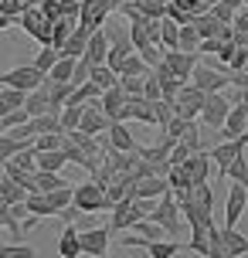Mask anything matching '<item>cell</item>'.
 <instances>
[{"label": "cell", "instance_id": "cell-25", "mask_svg": "<svg viewBox=\"0 0 248 258\" xmlns=\"http://www.w3.org/2000/svg\"><path fill=\"white\" fill-rule=\"evenodd\" d=\"M160 44H163V51H177L180 48V24L177 21H170V17L160 21Z\"/></svg>", "mask_w": 248, "mask_h": 258}, {"label": "cell", "instance_id": "cell-11", "mask_svg": "<svg viewBox=\"0 0 248 258\" xmlns=\"http://www.w3.org/2000/svg\"><path fill=\"white\" fill-rule=\"evenodd\" d=\"M248 207V190L241 183H231V190H228V204H224V228H238V221L245 214Z\"/></svg>", "mask_w": 248, "mask_h": 258}, {"label": "cell", "instance_id": "cell-7", "mask_svg": "<svg viewBox=\"0 0 248 258\" xmlns=\"http://www.w3.org/2000/svg\"><path fill=\"white\" fill-rule=\"evenodd\" d=\"M122 248H143L150 258H173L180 255V241H146L140 234H122Z\"/></svg>", "mask_w": 248, "mask_h": 258}, {"label": "cell", "instance_id": "cell-38", "mask_svg": "<svg viewBox=\"0 0 248 258\" xmlns=\"http://www.w3.org/2000/svg\"><path fill=\"white\" fill-rule=\"evenodd\" d=\"M82 116H85V105H65L61 109V129H65V136L82 126Z\"/></svg>", "mask_w": 248, "mask_h": 258}, {"label": "cell", "instance_id": "cell-23", "mask_svg": "<svg viewBox=\"0 0 248 258\" xmlns=\"http://www.w3.org/2000/svg\"><path fill=\"white\" fill-rule=\"evenodd\" d=\"M75 27H79V17H61V21L51 27V48L61 51V48L68 44V38L75 34Z\"/></svg>", "mask_w": 248, "mask_h": 258}, {"label": "cell", "instance_id": "cell-36", "mask_svg": "<svg viewBox=\"0 0 248 258\" xmlns=\"http://www.w3.org/2000/svg\"><path fill=\"white\" fill-rule=\"evenodd\" d=\"M58 61H61V51H58V48H41V51L34 54V61H31V64L38 68L41 75H48V72H51Z\"/></svg>", "mask_w": 248, "mask_h": 258}, {"label": "cell", "instance_id": "cell-2", "mask_svg": "<svg viewBox=\"0 0 248 258\" xmlns=\"http://www.w3.org/2000/svg\"><path fill=\"white\" fill-rule=\"evenodd\" d=\"M72 207H79V214H99V211H112L109 197H105V187H99L95 180L79 183V187H75V204H72Z\"/></svg>", "mask_w": 248, "mask_h": 258}, {"label": "cell", "instance_id": "cell-32", "mask_svg": "<svg viewBox=\"0 0 248 258\" xmlns=\"http://www.w3.org/2000/svg\"><path fill=\"white\" fill-rule=\"evenodd\" d=\"M68 163L65 150H51V153H38V170L44 173H61V167Z\"/></svg>", "mask_w": 248, "mask_h": 258}, {"label": "cell", "instance_id": "cell-34", "mask_svg": "<svg viewBox=\"0 0 248 258\" xmlns=\"http://www.w3.org/2000/svg\"><path fill=\"white\" fill-rule=\"evenodd\" d=\"M177 51H183V54H201V34H197L194 24H183L180 27V48H177Z\"/></svg>", "mask_w": 248, "mask_h": 258}, {"label": "cell", "instance_id": "cell-29", "mask_svg": "<svg viewBox=\"0 0 248 258\" xmlns=\"http://www.w3.org/2000/svg\"><path fill=\"white\" fill-rule=\"evenodd\" d=\"M130 119H140V122H146V126H153L157 122V109H153V102H146V99H130Z\"/></svg>", "mask_w": 248, "mask_h": 258}, {"label": "cell", "instance_id": "cell-18", "mask_svg": "<svg viewBox=\"0 0 248 258\" xmlns=\"http://www.w3.org/2000/svg\"><path fill=\"white\" fill-rule=\"evenodd\" d=\"M24 112H27L31 119H38V116H48V112H54V109H51V99H48V92H44V89H34V92H27Z\"/></svg>", "mask_w": 248, "mask_h": 258}, {"label": "cell", "instance_id": "cell-21", "mask_svg": "<svg viewBox=\"0 0 248 258\" xmlns=\"http://www.w3.org/2000/svg\"><path fill=\"white\" fill-rule=\"evenodd\" d=\"M89 38H92V31L79 24V27H75V34L68 38V44L61 48V54H65V58H82V54H85V48H89Z\"/></svg>", "mask_w": 248, "mask_h": 258}, {"label": "cell", "instance_id": "cell-47", "mask_svg": "<svg viewBox=\"0 0 248 258\" xmlns=\"http://www.w3.org/2000/svg\"><path fill=\"white\" fill-rule=\"evenodd\" d=\"M235 31H238V34H248V7H241V11H238V17H235Z\"/></svg>", "mask_w": 248, "mask_h": 258}, {"label": "cell", "instance_id": "cell-19", "mask_svg": "<svg viewBox=\"0 0 248 258\" xmlns=\"http://www.w3.org/2000/svg\"><path fill=\"white\" fill-rule=\"evenodd\" d=\"M187 173H191V180H194V187H201V183H208V170H211V153H194L187 163Z\"/></svg>", "mask_w": 248, "mask_h": 258}, {"label": "cell", "instance_id": "cell-20", "mask_svg": "<svg viewBox=\"0 0 248 258\" xmlns=\"http://www.w3.org/2000/svg\"><path fill=\"white\" fill-rule=\"evenodd\" d=\"M58 255H61V258H82V241H79V231H75V224H65V231H61V241H58Z\"/></svg>", "mask_w": 248, "mask_h": 258}, {"label": "cell", "instance_id": "cell-45", "mask_svg": "<svg viewBox=\"0 0 248 258\" xmlns=\"http://www.w3.org/2000/svg\"><path fill=\"white\" fill-rule=\"evenodd\" d=\"M191 197H194V201H197L201 207H204V211H211V207H214V194H211V187H208V183L194 187V190H191Z\"/></svg>", "mask_w": 248, "mask_h": 258}, {"label": "cell", "instance_id": "cell-12", "mask_svg": "<svg viewBox=\"0 0 248 258\" xmlns=\"http://www.w3.org/2000/svg\"><path fill=\"white\" fill-rule=\"evenodd\" d=\"M109 126H112V119L102 112V102H89L85 105V116H82L79 133H85V136H102Z\"/></svg>", "mask_w": 248, "mask_h": 258}, {"label": "cell", "instance_id": "cell-33", "mask_svg": "<svg viewBox=\"0 0 248 258\" xmlns=\"http://www.w3.org/2000/svg\"><path fill=\"white\" fill-rule=\"evenodd\" d=\"M89 82H92V85H99L102 92H109V89H116V85H119V75L109 68V64H99V68H92Z\"/></svg>", "mask_w": 248, "mask_h": 258}, {"label": "cell", "instance_id": "cell-28", "mask_svg": "<svg viewBox=\"0 0 248 258\" xmlns=\"http://www.w3.org/2000/svg\"><path fill=\"white\" fill-rule=\"evenodd\" d=\"M221 238H224V245H228V251H231V258L248 255V238L238 228H221Z\"/></svg>", "mask_w": 248, "mask_h": 258}, {"label": "cell", "instance_id": "cell-26", "mask_svg": "<svg viewBox=\"0 0 248 258\" xmlns=\"http://www.w3.org/2000/svg\"><path fill=\"white\" fill-rule=\"evenodd\" d=\"M27 102V92H17V89H0V119L17 112V109H24Z\"/></svg>", "mask_w": 248, "mask_h": 258}, {"label": "cell", "instance_id": "cell-15", "mask_svg": "<svg viewBox=\"0 0 248 258\" xmlns=\"http://www.w3.org/2000/svg\"><path fill=\"white\" fill-rule=\"evenodd\" d=\"M105 136H109V150H116V153H136L140 150L136 140H133V133L126 129V122H112L105 129Z\"/></svg>", "mask_w": 248, "mask_h": 258}, {"label": "cell", "instance_id": "cell-39", "mask_svg": "<svg viewBox=\"0 0 248 258\" xmlns=\"http://www.w3.org/2000/svg\"><path fill=\"white\" fill-rule=\"evenodd\" d=\"M51 150H65V133H51V136L34 140V153H51Z\"/></svg>", "mask_w": 248, "mask_h": 258}, {"label": "cell", "instance_id": "cell-49", "mask_svg": "<svg viewBox=\"0 0 248 258\" xmlns=\"http://www.w3.org/2000/svg\"><path fill=\"white\" fill-rule=\"evenodd\" d=\"M245 136H248V133H245Z\"/></svg>", "mask_w": 248, "mask_h": 258}, {"label": "cell", "instance_id": "cell-16", "mask_svg": "<svg viewBox=\"0 0 248 258\" xmlns=\"http://www.w3.org/2000/svg\"><path fill=\"white\" fill-rule=\"evenodd\" d=\"M82 58H85L92 68L105 64V58H109V34H105V27H102V31H95V34L89 38V48H85Z\"/></svg>", "mask_w": 248, "mask_h": 258}, {"label": "cell", "instance_id": "cell-31", "mask_svg": "<svg viewBox=\"0 0 248 258\" xmlns=\"http://www.w3.org/2000/svg\"><path fill=\"white\" fill-rule=\"evenodd\" d=\"M34 183H38V194H51V190H65V187H72V183H65L61 173H44V170L34 173Z\"/></svg>", "mask_w": 248, "mask_h": 258}, {"label": "cell", "instance_id": "cell-40", "mask_svg": "<svg viewBox=\"0 0 248 258\" xmlns=\"http://www.w3.org/2000/svg\"><path fill=\"white\" fill-rule=\"evenodd\" d=\"M21 150H24V146H21L17 140H11V136L4 133V136H0V167H7V163H11V160L21 153Z\"/></svg>", "mask_w": 248, "mask_h": 258}, {"label": "cell", "instance_id": "cell-41", "mask_svg": "<svg viewBox=\"0 0 248 258\" xmlns=\"http://www.w3.org/2000/svg\"><path fill=\"white\" fill-rule=\"evenodd\" d=\"M0 258H34V248L24 241H11V245H0Z\"/></svg>", "mask_w": 248, "mask_h": 258}, {"label": "cell", "instance_id": "cell-30", "mask_svg": "<svg viewBox=\"0 0 248 258\" xmlns=\"http://www.w3.org/2000/svg\"><path fill=\"white\" fill-rule=\"evenodd\" d=\"M27 214H31L34 221L38 218H58L54 207H51V201H48L44 194H31V197H27Z\"/></svg>", "mask_w": 248, "mask_h": 258}, {"label": "cell", "instance_id": "cell-4", "mask_svg": "<svg viewBox=\"0 0 248 258\" xmlns=\"http://www.w3.org/2000/svg\"><path fill=\"white\" fill-rule=\"evenodd\" d=\"M228 116H231V102L224 99L221 92H211L204 99V109H201V126L211 129V133H221Z\"/></svg>", "mask_w": 248, "mask_h": 258}, {"label": "cell", "instance_id": "cell-8", "mask_svg": "<svg viewBox=\"0 0 248 258\" xmlns=\"http://www.w3.org/2000/svg\"><path fill=\"white\" fill-rule=\"evenodd\" d=\"M245 146H248V136H241V140H228V143H218V146L211 150V163H218V177H228L231 163H235L238 156L245 153Z\"/></svg>", "mask_w": 248, "mask_h": 258}, {"label": "cell", "instance_id": "cell-5", "mask_svg": "<svg viewBox=\"0 0 248 258\" xmlns=\"http://www.w3.org/2000/svg\"><path fill=\"white\" fill-rule=\"evenodd\" d=\"M17 24L24 27V31H27L34 41H38L41 48H51V27H54V24L44 17V14H41V7H27V11L17 17Z\"/></svg>", "mask_w": 248, "mask_h": 258}, {"label": "cell", "instance_id": "cell-9", "mask_svg": "<svg viewBox=\"0 0 248 258\" xmlns=\"http://www.w3.org/2000/svg\"><path fill=\"white\" fill-rule=\"evenodd\" d=\"M191 85H197V89L201 92H221L224 85H231V82H228V75H224V72H218V68H214V64H197L194 68V75H191Z\"/></svg>", "mask_w": 248, "mask_h": 258}, {"label": "cell", "instance_id": "cell-14", "mask_svg": "<svg viewBox=\"0 0 248 258\" xmlns=\"http://www.w3.org/2000/svg\"><path fill=\"white\" fill-rule=\"evenodd\" d=\"M245 133H248V105L235 102L231 105V116H228V122H224V129H221V143L241 140Z\"/></svg>", "mask_w": 248, "mask_h": 258}, {"label": "cell", "instance_id": "cell-22", "mask_svg": "<svg viewBox=\"0 0 248 258\" xmlns=\"http://www.w3.org/2000/svg\"><path fill=\"white\" fill-rule=\"evenodd\" d=\"M194 27H197V34H201V41H211V38H218L228 24H221L214 14H197V17H194Z\"/></svg>", "mask_w": 248, "mask_h": 258}, {"label": "cell", "instance_id": "cell-24", "mask_svg": "<svg viewBox=\"0 0 248 258\" xmlns=\"http://www.w3.org/2000/svg\"><path fill=\"white\" fill-rule=\"evenodd\" d=\"M0 197L14 207V204H27V197H31V194H27L21 183L14 180V177H7V173H4V180H0Z\"/></svg>", "mask_w": 248, "mask_h": 258}, {"label": "cell", "instance_id": "cell-35", "mask_svg": "<svg viewBox=\"0 0 248 258\" xmlns=\"http://www.w3.org/2000/svg\"><path fill=\"white\" fill-rule=\"evenodd\" d=\"M75 64H79V58H65V54H61V61L48 72V78H51V82H68V85H72V78H75Z\"/></svg>", "mask_w": 248, "mask_h": 258}, {"label": "cell", "instance_id": "cell-48", "mask_svg": "<svg viewBox=\"0 0 248 258\" xmlns=\"http://www.w3.org/2000/svg\"><path fill=\"white\" fill-rule=\"evenodd\" d=\"M238 102H241V105H248V89H238Z\"/></svg>", "mask_w": 248, "mask_h": 258}, {"label": "cell", "instance_id": "cell-37", "mask_svg": "<svg viewBox=\"0 0 248 258\" xmlns=\"http://www.w3.org/2000/svg\"><path fill=\"white\" fill-rule=\"evenodd\" d=\"M208 258H231V251H228V245L221 238V228H214V224L208 231Z\"/></svg>", "mask_w": 248, "mask_h": 258}, {"label": "cell", "instance_id": "cell-10", "mask_svg": "<svg viewBox=\"0 0 248 258\" xmlns=\"http://www.w3.org/2000/svg\"><path fill=\"white\" fill-rule=\"evenodd\" d=\"M79 241H82V255L92 258L109 255V228H85V231H79Z\"/></svg>", "mask_w": 248, "mask_h": 258}, {"label": "cell", "instance_id": "cell-42", "mask_svg": "<svg viewBox=\"0 0 248 258\" xmlns=\"http://www.w3.org/2000/svg\"><path fill=\"white\" fill-rule=\"evenodd\" d=\"M228 177H231V183H241V187L248 190V160H245V153H241V156L235 160V163H231Z\"/></svg>", "mask_w": 248, "mask_h": 258}, {"label": "cell", "instance_id": "cell-43", "mask_svg": "<svg viewBox=\"0 0 248 258\" xmlns=\"http://www.w3.org/2000/svg\"><path fill=\"white\" fill-rule=\"evenodd\" d=\"M146 78H150V75H146ZM146 78H119V85H122V92H126L130 99H143Z\"/></svg>", "mask_w": 248, "mask_h": 258}, {"label": "cell", "instance_id": "cell-46", "mask_svg": "<svg viewBox=\"0 0 248 258\" xmlns=\"http://www.w3.org/2000/svg\"><path fill=\"white\" fill-rule=\"evenodd\" d=\"M89 78H92V64L85 61V58H79V64H75V78H72V85L79 89V85H85V82H89Z\"/></svg>", "mask_w": 248, "mask_h": 258}, {"label": "cell", "instance_id": "cell-6", "mask_svg": "<svg viewBox=\"0 0 248 258\" xmlns=\"http://www.w3.org/2000/svg\"><path fill=\"white\" fill-rule=\"evenodd\" d=\"M116 14V7H112V0H82V14H79V24L89 27L92 34L95 31H102L105 21Z\"/></svg>", "mask_w": 248, "mask_h": 258}, {"label": "cell", "instance_id": "cell-17", "mask_svg": "<svg viewBox=\"0 0 248 258\" xmlns=\"http://www.w3.org/2000/svg\"><path fill=\"white\" fill-rule=\"evenodd\" d=\"M170 190L167 177H143V180H136V201H160L163 194Z\"/></svg>", "mask_w": 248, "mask_h": 258}, {"label": "cell", "instance_id": "cell-13", "mask_svg": "<svg viewBox=\"0 0 248 258\" xmlns=\"http://www.w3.org/2000/svg\"><path fill=\"white\" fill-rule=\"evenodd\" d=\"M163 64H167L170 72H173V75L180 78L183 85H187V82H191V75H194V68L201 61H197V54H183V51H167L163 54Z\"/></svg>", "mask_w": 248, "mask_h": 258}, {"label": "cell", "instance_id": "cell-27", "mask_svg": "<svg viewBox=\"0 0 248 258\" xmlns=\"http://www.w3.org/2000/svg\"><path fill=\"white\" fill-rule=\"evenodd\" d=\"M130 4L140 14H146L150 21H163V17H167V11H170V0H130Z\"/></svg>", "mask_w": 248, "mask_h": 258}, {"label": "cell", "instance_id": "cell-3", "mask_svg": "<svg viewBox=\"0 0 248 258\" xmlns=\"http://www.w3.org/2000/svg\"><path fill=\"white\" fill-rule=\"evenodd\" d=\"M44 78L34 64H17V68H11V72H0V85L4 89H17V92H34L44 85Z\"/></svg>", "mask_w": 248, "mask_h": 258}, {"label": "cell", "instance_id": "cell-1", "mask_svg": "<svg viewBox=\"0 0 248 258\" xmlns=\"http://www.w3.org/2000/svg\"><path fill=\"white\" fill-rule=\"evenodd\" d=\"M180 218H183V214H180V204H177L173 190L163 194V197L157 201V207H153V214H150V221H153V224H160V228L170 234V241H177V238H180V228H183Z\"/></svg>", "mask_w": 248, "mask_h": 258}, {"label": "cell", "instance_id": "cell-44", "mask_svg": "<svg viewBox=\"0 0 248 258\" xmlns=\"http://www.w3.org/2000/svg\"><path fill=\"white\" fill-rule=\"evenodd\" d=\"M38 7H41V14H44L51 24H58V21L65 17V14H61V0H41Z\"/></svg>", "mask_w": 248, "mask_h": 258}]
</instances>
